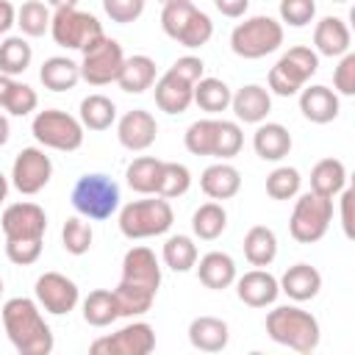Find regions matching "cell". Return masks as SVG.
Masks as SVG:
<instances>
[{
  "mask_svg": "<svg viewBox=\"0 0 355 355\" xmlns=\"http://www.w3.org/2000/svg\"><path fill=\"white\" fill-rule=\"evenodd\" d=\"M8 133H11V128H8V119L0 114V147L8 141Z\"/></svg>",
  "mask_w": 355,
  "mask_h": 355,
  "instance_id": "cell-55",
  "label": "cell"
},
{
  "mask_svg": "<svg viewBox=\"0 0 355 355\" xmlns=\"http://www.w3.org/2000/svg\"><path fill=\"white\" fill-rule=\"evenodd\" d=\"M53 178V161L39 147H25L17 153L11 166V183L19 194H39Z\"/></svg>",
  "mask_w": 355,
  "mask_h": 355,
  "instance_id": "cell-13",
  "label": "cell"
},
{
  "mask_svg": "<svg viewBox=\"0 0 355 355\" xmlns=\"http://www.w3.org/2000/svg\"><path fill=\"white\" fill-rule=\"evenodd\" d=\"M33 50L22 36H6L0 42V72L3 75H22L31 67Z\"/></svg>",
  "mask_w": 355,
  "mask_h": 355,
  "instance_id": "cell-37",
  "label": "cell"
},
{
  "mask_svg": "<svg viewBox=\"0 0 355 355\" xmlns=\"http://www.w3.org/2000/svg\"><path fill=\"white\" fill-rule=\"evenodd\" d=\"M200 189L211 200H230L241 189V172L233 164H227V161H216V164H211V166L202 169Z\"/></svg>",
  "mask_w": 355,
  "mask_h": 355,
  "instance_id": "cell-24",
  "label": "cell"
},
{
  "mask_svg": "<svg viewBox=\"0 0 355 355\" xmlns=\"http://www.w3.org/2000/svg\"><path fill=\"white\" fill-rule=\"evenodd\" d=\"M230 108H233V114H236L239 122L258 125L272 111V94H269V89H263L258 83H247V86H241L230 97Z\"/></svg>",
  "mask_w": 355,
  "mask_h": 355,
  "instance_id": "cell-20",
  "label": "cell"
},
{
  "mask_svg": "<svg viewBox=\"0 0 355 355\" xmlns=\"http://www.w3.org/2000/svg\"><path fill=\"white\" fill-rule=\"evenodd\" d=\"M36 105H39V94H36L28 83H17V80H14V86H11L8 100H6L3 108H6L11 116H28L31 111H36Z\"/></svg>",
  "mask_w": 355,
  "mask_h": 355,
  "instance_id": "cell-46",
  "label": "cell"
},
{
  "mask_svg": "<svg viewBox=\"0 0 355 355\" xmlns=\"http://www.w3.org/2000/svg\"><path fill=\"white\" fill-rule=\"evenodd\" d=\"M352 200H355V191L352 189H341V227H344L347 239L355 236V230H352Z\"/></svg>",
  "mask_w": 355,
  "mask_h": 355,
  "instance_id": "cell-51",
  "label": "cell"
},
{
  "mask_svg": "<svg viewBox=\"0 0 355 355\" xmlns=\"http://www.w3.org/2000/svg\"><path fill=\"white\" fill-rule=\"evenodd\" d=\"M72 208L86 219H108L119 208V186L100 172L83 175L72 186Z\"/></svg>",
  "mask_w": 355,
  "mask_h": 355,
  "instance_id": "cell-8",
  "label": "cell"
},
{
  "mask_svg": "<svg viewBox=\"0 0 355 355\" xmlns=\"http://www.w3.org/2000/svg\"><path fill=\"white\" fill-rule=\"evenodd\" d=\"M300 186H302V178L294 166H277L266 175V194L272 200H291L297 197Z\"/></svg>",
  "mask_w": 355,
  "mask_h": 355,
  "instance_id": "cell-42",
  "label": "cell"
},
{
  "mask_svg": "<svg viewBox=\"0 0 355 355\" xmlns=\"http://www.w3.org/2000/svg\"><path fill=\"white\" fill-rule=\"evenodd\" d=\"M144 3L147 0H103V8H105L111 22L128 25V22H136L144 14Z\"/></svg>",
  "mask_w": 355,
  "mask_h": 355,
  "instance_id": "cell-48",
  "label": "cell"
},
{
  "mask_svg": "<svg viewBox=\"0 0 355 355\" xmlns=\"http://www.w3.org/2000/svg\"><path fill=\"white\" fill-rule=\"evenodd\" d=\"M344 183H347V166L338 158H322L311 169V191H316L322 197L333 200L336 194H341Z\"/></svg>",
  "mask_w": 355,
  "mask_h": 355,
  "instance_id": "cell-30",
  "label": "cell"
},
{
  "mask_svg": "<svg viewBox=\"0 0 355 355\" xmlns=\"http://www.w3.org/2000/svg\"><path fill=\"white\" fill-rule=\"evenodd\" d=\"M194 103V83L180 78L178 72L166 69L155 80V105L166 114H183Z\"/></svg>",
  "mask_w": 355,
  "mask_h": 355,
  "instance_id": "cell-19",
  "label": "cell"
},
{
  "mask_svg": "<svg viewBox=\"0 0 355 355\" xmlns=\"http://www.w3.org/2000/svg\"><path fill=\"white\" fill-rule=\"evenodd\" d=\"M330 222H333V200L322 197L316 191H308L294 202V211L288 219V233L300 244H313L327 233Z\"/></svg>",
  "mask_w": 355,
  "mask_h": 355,
  "instance_id": "cell-10",
  "label": "cell"
},
{
  "mask_svg": "<svg viewBox=\"0 0 355 355\" xmlns=\"http://www.w3.org/2000/svg\"><path fill=\"white\" fill-rule=\"evenodd\" d=\"M169 69L178 72L180 78H186L189 83H197V80L202 78V72H205V64H202V58H197V55H180Z\"/></svg>",
  "mask_w": 355,
  "mask_h": 355,
  "instance_id": "cell-50",
  "label": "cell"
},
{
  "mask_svg": "<svg viewBox=\"0 0 355 355\" xmlns=\"http://www.w3.org/2000/svg\"><path fill=\"white\" fill-rule=\"evenodd\" d=\"M333 3H347V0H333Z\"/></svg>",
  "mask_w": 355,
  "mask_h": 355,
  "instance_id": "cell-60",
  "label": "cell"
},
{
  "mask_svg": "<svg viewBox=\"0 0 355 355\" xmlns=\"http://www.w3.org/2000/svg\"><path fill=\"white\" fill-rule=\"evenodd\" d=\"M119 283L144 288L150 294H158L161 286V266L150 247H130L122 258V277Z\"/></svg>",
  "mask_w": 355,
  "mask_h": 355,
  "instance_id": "cell-16",
  "label": "cell"
},
{
  "mask_svg": "<svg viewBox=\"0 0 355 355\" xmlns=\"http://www.w3.org/2000/svg\"><path fill=\"white\" fill-rule=\"evenodd\" d=\"M50 36L58 47L86 53L100 39H105V31L94 14L67 6V8H55V14L50 17Z\"/></svg>",
  "mask_w": 355,
  "mask_h": 355,
  "instance_id": "cell-4",
  "label": "cell"
},
{
  "mask_svg": "<svg viewBox=\"0 0 355 355\" xmlns=\"http://www.w3.org/2000/svg\"><path fill=\"white\" fill-rule=\"evenodd\" d=\"M266 333L275 344H283L294 352H313L319 347V322L313 313L297 308V305H280L266 313Z\"/></svg>",
  "mask_w": 355,
  "mask_h": 355,
  "instance_id": "cell-2",
  "label": "cell"
},
{
  "mask_svg": "<svg viewBox=\"0 0 355 355\" xmlns=\"http://www.w3.org/2000/svg\"><path fill=\"white\" fill-rule=\"evenodd\" d=\"M252 147H255V155L263 161H283L291 153V133L280 122H258Z\"/></svg>",
  "mask_w": 355,
  "mask_h": 355,
  "instance_id": "cell-26",
  "label": "cell"
},
{
  "mask_svg": "<svg viewBox=\"0 0 355 355\" xmlns=\"http://www.w3.org/2000/svg\"><path fill=\"white\" fill-rule=\"evenodd\" d=\"M280 44H283V25L266 14L239 22L230 33V50L239 58H250V61L275 53Z\"/></svg>",
  "mask_w": 355,
  "mask_h": 355,
  "instance_id": "cell-6",
  "label": "cell"
},
{
  "mask_svg": "<svg viewBox=\"0 0 355 355\" xmlns=\"http://www.w3.org/2000/svg\"><path fill=\"white\" fill-rule=\"evenodd\" d=\"M0 294H3V277H0Z\"/></svg>",
  "mask_w": 355,
  "mask_h": 355,
  "instance_id": "cell-58",
  "label": "cell"
},
{
  "mask_svg": "<svg viewBox=\"0 0 355 355\" xmlns=\"http://www.w3.org/2000/svg\"><path fill=\"white\" fill-rule=\"evenodd\" d=\"M164 263L172 269V272H189L191 266H197V244L178 233V236H169L164 241Z\"/></svg>",
  "mask_w": 355,
  "mask_h": 355,
  "instance_id": "cell-38",
  "label": "cell"
},
{
  "mask_svg": "<svg viewBox=\"0 0 355 355\" xmlns=\"http://www.w3.org/2000/svg\"><path fill=\"white\" fill-rule=\"evenodd\" d=\"M333 86L338 94L352 97L355 94V53H344L336 72H333Z\"/></svg>",
  "mask_w": 355,
  "mask_h": 355,
  "instance_id": "cell-49",
  "label": "cell"
},
{
  "mask_svg": "<svg viewBox=\"0 0 355 355\" xmlns=\"http://www.w3.org/2000/svg\"><path fill=\"white\" fill-rule=\"evenodd\" d=\"M83 319L92 327H108L111 322L119 319V308H116V297L108 288H94L89 291V297L83 300Z\"/></svg>",
  "mask_w": 355,
  "mask_h": 355,
  "instance_id": "cell-33",
  "label": "cell"
},
{
  "mask_svg": "<svg viewBox=\"0 0 355 355\" xmlns=\"http://www.w3.org/2000/svg\"><path fill=\"white\" fill-rule=\"evenodd\" d=\"M0 227L6 241H19V239H44L47 230V214L36 202H11L3 216Z\"/></svg>",
  "mask_w": 355,
  "mask_h": 355,
  "instance_id": "cell-14",
  "label": "cell"
},
{
  "mask_svg": "<svg viewBox=\"0 0 355 355\" xmlns=\"http://www.w3.org/2000/svg\"><path fill=\"white\" fill-rule=\"evenodd\" d=\"M6 255L17 266H31L42 255V239H19V241H6Z\"/></svg>",
  "mask_w": 355,
  "mask_h": 355,
  "instance_id": "cell-47",
  "label": "cell"
},
{
  "mask_svg": "<svg viewBox=\"0 0 355 355\" xmlns=\"http://www.w3.org/2000/svg\"><path fill=\"white\" fill-rule=\"evenodd\" d=\"M230 86L219 78H200L194 83V103L205 111V114H219L225 108H230Z\"/></svg>",
  "mask_w": 355,
  "mask_h": 355,
  "instance_id": "cell-34",
  "label": "cell"
},
{
  "mask_svg": "<svg viewBox=\"0 0 355 355\" xmlns=\"http://www.w3.org/2000/svg\"><path fill=\"white\" fill-rule=\"evenodd\" d=\"M8 197V180H6V175L0 172V202Z\"/></svg>",
  "mask_w": 355,
  "mask_h": 355,
  "instance_id": "cell-57",
  "label": "cell"
},
{
  "mask_svg": "<svg viewBox=\"0 0 355 355\" xmlns=\"http://www.w3.org/2000/svg\"><path fill=\"white\" fill-rule=\"evenodd\" d=\"M39 80H42L44 89H50V92H69V89H75L78 80H80V67H78L72 58H67V55H53V58H47V61L42 64Z\"/></svg>",
  "mask_w": 355,
  "mask_h": 355,
  "instance_id": "cell-29",
  "label": "cell"
},
{
  "mask_svg": "<svg viewBox=\"0 0 355 355\" xmlns=\"http://www.w3.org/2000/svg\"><path fill=\"white\" fill-rule=\"evenodd\" d=\"M227 227V211L219 202H202L191 216V230L202 241H214Z\"/></svg>",
  "mask_w": 355,
  "mask_h": 355,
  "instance_id": "cell-36",
  "label": "cell"
},
{
  "mask_svg": "<svg viewBox=\"0 0 355 355\" xmlns=\"http://www.w3.org/2000/svg\"><path fill=\"white\" fill-rule=\"evenodd\" d=\"M94 355H147L155 349V330L147 322H130L122 330L92 341Z\"/></svg>",
  "mask_w": 355,
  "mask_h": 355,
  "instance_id": "cell-12",
  "label": "cell"
},
{
  "mask_svg": "<svg viewBox=\"0 0 355 355\" xmlns=\"http://www.w3.org/2000/svg\"><path fill=\"white\" fill-rule=\"evenodd\" d=\"M116 119V105L105 94H89L80 100V125L89 130H108Z\"/></svg>",
  "mask_w": 355,
  "mask_h": 355,
  "instance_id": "cell-35",
  "label": "cell"
},
{
  "mask_svg": "<svg viewBox=\"0 0 355 355\" xmlns=\"http://www.w3.org/2000/svg\"><path fill=\"white\" fill-rule=\"evenodd\" d=\"M33 294H36L39 308H44L47 313H55V316L69 313V311L78 305V300H80L75 280H69V277L61 275V272H44V275L36 280Z\"/></svg>",
  "mask_w": 355,
  "mask_h": 355,
  "instance_id": "cell-15",
  "label": "cell"
},
{
  "mask_svg": "<svg viewBox=\"0 0 355 355\" xmlns=\"http://www.w3.org/2000/svg\"><path fill=\"white\" fill-rule=\"evenodd\" d=\"M122 61H125V53H122V44L116 39H100L92 50L83 53V61L78 64L80 67V78L89 83V86H105V83H114L119 69H122Z\"/></svg>",
  "mask_w": 355,
  "mask_h": 355,
  "instance_id": "cell-11",
  "label": "cell"
},
{
  "mask_svg": "<svg viewBox=\"0 0 355 355\" xmlns=\"http://www.w3.org/2000/svg\"><path fill=\"white\" fill-rule=\"evenodd\" d=\"M189 341L200 352H222L230 341L227 322L216 316H194L189 324Z\"/></svg>",
  "mask_w": 355,
  "mask_h": 355,
  "instance_id": "cell-25",
  "label": "cell"
},
{
  "mask_svg": "<svg viewBox=\"0 0 355 355\" xmlns=\"http://www.w3.org/2000/svg\"><path fill=\"white\" fill-rule=\"evenodd\" d=\"M277 283H280V291H283L288 300H294V302H308V300H313V297L319 294V288H322V275H319V269L311 266V263H294V266H288V269L283 272V277H280Z\"/></svg>",
  "mask_w": 355,
  "mask_h": 355,
  "instance_id": "cell-23",
  "label": "cell"
},
{
  "mask_svg": "<svg viewBox=\"0 0 355 355\" xmlns=\"http://www.w3.org/2000/svg\"><path fill=\"white\" fill-rule=\"evenodd\" d=\"M233 283H236L239 300H241L244 305H250V308H266V305H272V302L277 300V294H280L277 277L269 275L263 266L244 272V275H241L239 280H233Z\"/></svg>",
  "mask_w": 355,
  "mask_h": 355,
  "instance_id": "cell-18",
  "label": "cell"
},
{
  "mask_svg": "<svg viewBox=\"0 0 355 355\" xmlns=\"http://www.w3.org/2000/svg\"><path fill=\"white\" fill-rule=\"evenodd\" d=\"M11 86H14V78H11V75H3V72H0V108L6 105V100H8V92H11Z\"/></svg>",
  "mask_w": 355,
  "mask_h": 355,
  "instance_id": "cell-54",
  "label": "cell"
},
{
  "mask_svg": "<svg viewBox=\"0 0 355 355\" xmlns=\"http://www.w3.org/2000/svg\"><path fill=\"white\" fill-rule=\"evenodd\" d=\"M277 255V236L266 225H255L244 236V258L252 266H269Z\"/></svg>",
  "mask_w": 355,
  "mask_h": 355,
  "instance_id": "cell-32",
  "label": "cell"
},
{
  "mask_svg": "<svg viewBox=\"0 0 355 355\" xmlns=\"http://www.w3.org/2000/svg\"><path fill=\"white\" fill-rule=\"evenodd\" d=\"M349 28L341 17H324L316 22L313 28V47L316 55H327V58H341L344 53H349Z\"/></svg>",
  "mask_w": 355,
  "mask_h": 355,
  "instance_id": "cell-22",
  "label": "cell"
},
{
  "mask_svg": "<svg viewBox=\"0 0 355 355\" xmlns=\"http://www.w3.org/2000/svg\"><path fill=\"white\" fill-rule=\"evenodd\" d=\"M11 25H17V8L8 0H0V33H8Z\"/></svg>",
  "mask_w": 355,
  "mask_h": 355,
  "instance_id": "cell-53",
  "label": "cell"
},
{
  "mask_svg": "<svg viewBox=\"0 0 355 355\" xmlns=\"http://www.w3.org/2000/svg\"><path fill=\"white\" fill-rule=\"evenodd\" d=\"M161 28L169 39H175L178 44L194 50L208 44V39L214 36V22L205 11H200L191 0H172L164 6L161 11Z\"/></svg>",
  "mask_w": 355,
  "mask_h": 355,
  "instance_id": "cell-3",
  "label": "cell"
},
{
  "mask_svg": "<svg viewBox=\"0 0 355 355\" xmlns=\"http://www.w3.org/2000/svg\"><path fill=\"white\" fill-rule=\"evenodd\" d=\"M338 94L327 86H302L300 89V111L313 125H327L338 116Z\"/></svg>",
  "mask_w": 355,
  "mask_h": 355,
  "instance_id": "cell-21",
  "label": "cell"
},
{
  "mask_svg": "<svg viewBox=\"0 0 355 355\" xmlns=\"http://www.w3.org/2000/svg\"><path fill=\"white\" fill-rule=\"evenodd\" d=\"M158 3H164V6H166V3H172V0H158Z\"/></svg>",
  "mask_w": 355,
  "mask_h": 355,
  "instance_id": "cell-59",
  "label": "cell"
},
{
  "mask_svg": "<svg viewBox=\"0 0 355 355\" xmlns=\"http://www.w3.org/2000/svg\"><path fill=\"white\" fill-rule=\"evenodd\" d=\"M175 222V211L169 200L150 197V200H133L119 211V230L125 239H153L164 236Z\"/></svg>",
  "mask_w": 355,
  "mask_h": 355,
  "instance_id": "cell-5",
  "label": "cell"
},
{
  "mask_svg": "<svg viewBox=\"0 0 355 355\" xmlns=\"http://www.w3.org/2000/svg\"><path fill=\"white\" fill-rule=\"evenodd\" d=\"M161 166L164 161L155 158V155H139L128 164L125 169V178H128V186L139 194H155L158 191V180H161Z\"/></svg>",
  "mask_w": 355,
  "mask_h": 355,
  "instance_id": "cell-31",
  "label": "cell"
},
{
  "mask_svg": "<svg viewBox=\"0 0 355 355\" xmlns=\"http://www.w3.org/2000/svg\"><path fill=\"white\" fill-rule=\"evenodd\" d=\"M216 130H219V119H197L186 128L183 144L191 155H214L216 147Z\"/></svg>",
  "mask_w": 355,
  "mask_h": 355,
  "instance_id": "cell-39",
  "label": "cell"
},
{
  "mask_svg": "<svg viewBox=\"0 0 355 355\" xmlns=\"http://www.w3.org/2000/svg\"><path fill=\"white\" fill-rule=\"evenodd\" d=\"M155 136H158V122H155V116H153L150 111H144V108L128 111V114L119 119V125H116V139H119V144H122L125 150H130V153L147 150V147L155 141Z\"/></svg>",
  "mask_w": 355,
  "mask_h": 355,
  "instance_id": "cell-17",
  "label": "cell"
},
{
  "mask_svg": "<svg viewBox=\"0 0 355 355\" xmlns=\"http://www.w3.org/2000/svg\"><path fill=\"white\" fill-rule=\"evenodd\" d=\"M197 277L205 288H214V291H222L227 288L233 280H236V261L227 255V252H205L200 258V266H197Z\"/></svg>",
  "mask_w": 355,
  "mask_h": 355,
  "instance_id": "cell-27",
  "label": "cell"
},
{
  "mask_svg": "<svg viewBox=\"0 0 355 355\" xmlns=\"http://www.w3.org/2000/svg\"><path fill=\"white\" fill-rule=\"evenodd\" d=\"M31 133L42 147L61 150V153H75L83 144V125L72 114L61 108H47L39 111L31 122Z\"/></svg>",
  "mask_w": 355,
  "mask_h": 355,
  "instance_id": "cell-9",
  "label": "cell"
},
{
  "mask_svg": "<svg viewBox=\"0 0 355 355\" xmlns=\"http://www.w3.org/2000/svg\"><path fill=\"white\" fill-rule=\"evenodd\" d=\"M214 6H216V11H219L222 17L239 19V17H244V14H247L250 0H214Z\"/></svg>",
  "mask_w": 355,
  "mask_h": 355,
  "instance_id": "cell-52",
  "label": "cell"
},
{
  "mask_svg": "<svg viewBox=\"0 0 355 355\" xmlns=\"http://www.w3.org/2000/svg\"><path fill=\"white\" fill-rule=\"evenodd\" d=\"M50 17L53 14L42 0H28L17 11V25L25 36H44V31H50Z\"/></svg>",
  "mask_w": 355,
  "mask_h": 355,
  "instance_id": "cell-41",
  "label": "cell"
},
{
  "mask_svg": "<svg viewBox=\"0 0 355 355\" xmlns=\"http://www.w3.org/2000/svg\"><path fill=\"white\" fill-rule=\"evenodd\" d=\"M191 186V172L189 166L178 164V161H164L161 166V180H158V197L164 200H175V197H183Z\"/></svg>",
  "mask_w": 355,
  "mask_h": 355,
  "instance_id": "cell-40",
  "label": "cell"
},
{
  "mask_svg": "<svg viewBox=\"0 0 355 355\" xmlns=\"http://www.w3.org/2000/svg\"><path fill=\"white\" fill-rule=\"evenodd\" d=\"M53 8H67V6H78V0H47Z\"/></svg>",
  "mask_w": 355,
  "mask_h": 355,
  "instance_id": "cell-56",
  "label": "cell"
},
{
  "mask_svg": "<svg viewBox=\"0 0 355 355\" xmlns=\"http://www.w3.org/2000/svg\"><path fill=\"white\" fill-rule=\"evenodd\" d=\"M280 19L291 28H305L316 17V3L313 0H280Z\"/></svg>",
  "mask_w": 355,
  "mask_h": 355,
  "instance_id": "cell-45",
  "label": "cell"
},
{
  "mask_svg": "<svg viewBox=\"0 0 355 355\" xmlns=\"http://www.w3.org/2000/svg\"><path fill=\"white\" fill-rule=\"evenodd\" d=\"M116 83L128 94H141L155 83V61L150 55H130L122 61V69L116 75Z\"/></svg>",
  "mask_w": 355,
  "mask_h": 355,
  "instance_id": "cell-28",
  "label": "cell"
},
{
  "mask_svg": "<svg viewBox=\"0 0 355 355\" xmlns=\"http://www.w3.org/2000/svg\"><path fill=\"white\" fill-rule=\"evenodd\" d=\"M92 239H94L92 225L83 222L80 216H69V219L64 222V227H61V244H64V250H67L69 255H83V252H89Z\"/></svg>",
  "mask_w": 355,
  "mask_h": 355,
  "instance_id": "cell-43",
  "label": "cell"
},
{
  "mask_svg": "<svg viewBox=\"0 0 355 355\" xmlns=\"http://www.w3.org/2000/svg\"><path fill=\"white\" fill-rule=\"evenodd\" d=\"M3 327L8 341L19 355H50L53 352V330L44 322L39 302L28 297H11L3 311Z\"/></svg>",
  "mask_w": 355,
  "mask_h": 355,
  "instance_id": "cell-1",
  "label": "cell"
},
{
  "mask_svg": "<svg viewBox=\"0 0 355 355\" xmlns=\"http://www.w3.org/2000/svg\"><path fill=\"white\" fill-rule=\"evenodd\" d=\"M319 69V55L316 50L297 44L288 53H283L277 58V64L269 69V92L280 94V97H291L300 94V89L316 75Z\"/></svg>",
  "mask_w": 355,
  "mask_h": 355,
  "instance_id": "cell-7",
  "label": "cell"
},
{
  "mask_svg": "<svg viewBox=\"0 0 355 355\" xmlns=\"http://www.w3.org/2000/svg\"><path fill=\"white\" fill-rule=\"evenodd\" d=\"M244 144V136H241V128L239 122H230V119H219V130H216V147H214V158L219 161H227L233 155H239Z\"/></svg>",
  "mask_w": 355,
  "mask_h": 355,
  "instance_id": "cell-44",
  "label": "cell"
}]
</instances>
